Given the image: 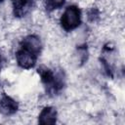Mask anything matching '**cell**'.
<instances>
[{"instance_id":"cell-1","label":"cell","mask_w":125,"mask_h":125,"mask_svg":"<svg viewBox=\"0 0 125 125\" xmlns=\"http://www.w3.org/2000/svg\"><path fill=\"white\" fill-rule=\"evenodd\" d=\"M80 23V11L75 6L67 7L62 17V25L65 30L76 28Z\"/></svg>"},{"instance_id":"cell-2","label":"cell","mask_w":125,"mask_h":125,"mask_svg":"<svg viewBox=\"0 0 125 125\" xmlns=\"http://www.w3.org/2000/svg\"><path fill=\"white\" fill-rule=\"evenodd\" d=\"M17 62L22 68H30L35 63V55L22 48L17 53Z\"/></svg>"},{"instance_id":"cell-3","label":"cell","mask_w":125,"mask_h":125,"mask_svg":"<svg viewBox=\"0 0 125 125\" xmlns=\"http://www.w3.org/2000/svg\"><path fill=\"white\" fill-rule=\"evenodd\" d=\"M23 49L29 51L30 53L34 54L35 56L41 50V41L35 35H29L24 38L23 40Z\"/></svg>"},{"instance_id":"cell-4","label":"cell","mask_w":125,"mask_h":125,"mask_svg":"<svg viewBox=\"0 0 125 125\" xmlns=\"http://www.w3.org/2000/svg\"><path fill=\"white\" fill-rule=\"evenodd\" d=\"M57 119V112L53 107H45L39 114V123L43 125L54 124Z\"/></svg>"},{"instance_id":"cell-5","label":"cell","mask_w":125,"mask_h":125,"mask_svg":"<svg viewBox=\"0 0 125 125\" xmlns=\"http://www.w3.org/2000/svg\"><path fill=\"white\" fill-rule=\"evenodd\" d=\"M0 110L4 114H11L17 110V104L9 97H4L0 101Z\"/></svg>"},{"instance_id":"cell-6","label":"cell","mask_w":125,"mask_h":125,"mask_svg":"<svg viewBox=\"0 0 125 125\" xmlns=\"http://www.w3.org/2000/svg\"><path fill=\"white\" fill-rule=\"evenodd\" d=\"M64 3V0H47V6L52 9H58L62 7Z\"/></svg>"},{"instance_id":"cell-7","label":"cell","mask_w":125,"mask_h":125,"mask_svg":"<svg viewBox=\"0 0 125 125\" xmlns=\"http://www.w3.org/2000/svg\"><path fill=\"white\" fill-rule=\"evenodd\" d=\"M1 1H2V0H0V3H1Z\"/></svg>"},{"instance_id":"cell-8","label":"cell","mask_w":125,"mask_h":125,"mask_svg":"<svg viewBox=\"0 0 125 125\" xmlns=\"http://www.w3.org/2000/svg\"><path fill=\"white\" fill-rule=\"evenodd\" d=\"M18 1H20V0H18Z\"/></svg>"}]
</instances>
